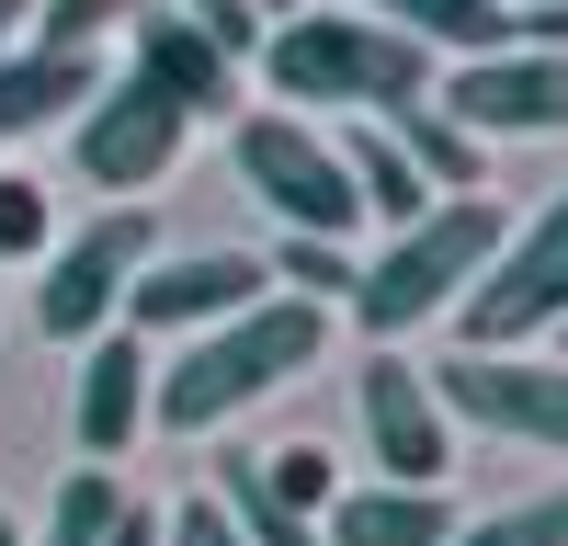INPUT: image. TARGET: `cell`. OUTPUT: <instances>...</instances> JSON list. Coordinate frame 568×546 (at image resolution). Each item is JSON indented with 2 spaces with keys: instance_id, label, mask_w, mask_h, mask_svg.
Returning <instances> with one entry per match:
<instances>
[{
  "instance_id": "15",
  "label": "cell",
  "mask_w": 568,
  "mask_h": 546,
  "mask_svg": "<svg viewBox=\"0 0 568 546\" xmlns=\"http://www.w3.org/2000/svg\"><path fill=\"white\" fill-rule=\"evenodd\" d=\"M375 23L409 34L420 58H433V46H444V58H500V46H511L500 0H375Z\"/></svg>"
},
{
  "instance_id": "19",
  "label": "cell",
  "mask_w": 568,
  "mask_h": 546,
  "mask_svg": "<svg viewBox=\"0 0 568 546\" xmlns=\"http://www.w3.org/2000/svg\"><path fill=\"white\" fill-rule=\"evenodd\" d=\"M149 0H45V23H23V46H45V58H103V34L136 23Z\"/></svg>"
},
{
  "instance_id": "11",
  "label": "cell",
  "mask_w": 568,
  "mask_h": 546,
  "mask_svg": "<svg viewBox=\"0 0 568 546\" xmlns=\"http://www.w3.org/2000/svg\"><path fill=\"white\" fill-rule=\"evenodd\" d=\"M466 136H568V58L546 46H500V58H455L444 103Z\"/></svg>"
},
{
  "instance_id": "16",
  "label": "cell",
  "mask_w": 568,
  "mask_h": 546,
  "mask_svg": "<svg viewBox=\"0 0 568 546\" xmlns=\"http://www.w3.org/2000/svg\"><path fill=\"white\" fill-rule=\"evenodd\" d=\"M387 136H398V160L433 182V205L444 194H478V136H466L455 114H433V103H409V114H387Z\"/></svg>"
},
{
  "instance_id": "6",
  "label": "cell",
  "mask_w": 568,
  "mask_h": 546,
  "mask_svg": "<svg viewBox=\"0 0 568 546\" xmlns=\"http://www.w3.org/2000/svg\"><path fill=\"white\" fill-rule=\"evenodd\" d=\"M136 262H160V228H149V205H114V216H91L80 240H58V251H45V296H34L45 342H103L114 318H125Z\"/></svg>"
},
{
  "instance_id": "25",
  "label": "cell",
  "mask_w": 568,
  "mask_h": 546,
  "mask_svg": "<svg viewBox=\"0 0 568 546\" xmlns=\"http://www.w3.org/2000/svg\"><path fill=\"white\" fill-rule=\"evenodd\" d=\"M12 251H45V182L0 171V262H12Z\"/></svg>"
},
{
  "instance_id": "17",
  "label": "cell",
  "mask_w": 568,
  "mask_h": 546,
  "mask_svg": "<svg viewBox=\"0 0 568 546\" xmlns=\"http://www.w3.org/2000/svg\"><path fill=\"white\" fill-rule=\"evenodd\" d=\"M342 171H353V194H364V216H433V182H420L409 160H398V136L387 125H364V136H342Z\"/></svg>"
},
{
  "instance_id": "28",
  "label": "cell",
  "mask_w": 568,
  "mask_h": 546,
  "mask_svg": "<svg viewBox=\"0 0 568 546\" xmlns=\"http://www.w3.org/2000/svg\"><path fill=\"white\" fill-rule=\"evenodd\" d=\"M23 23H34V0H0V58H23Z\"/></svg>"
},
{
  "instance_id": "31",
  "label": "cell",
  "mask_w": 568,
  "mask_h": 546,
  "mask_svg": "<svg viewBox=\"0 0 568 546\" xmlns=\"http://www.w3.org/2000/svg\"><path fill=\"white\" fill-rule=\"evenodd\" d=\"M557 364H568V318H557Z\"/></svg>"
},
{
  "instance_id": "1",
  "label": "cell",
  "mask_w": 568,
  "mask_h": 546,
  "mask_svg": "<svg viewBox=\"0 0 568 546\" xmlns=\"http://www.w3.org/2000/svg\"><path fill=\"white\" fill-rule=\"evenodd\" d=\"M262 80L284 114H409L433 103V58L375 12H284L262 34Z\"/></svg>"
},
{
  "instance_id": "9",
  "label": "cell",
  "mask_w": 568,
  "mask_h": 546,
  "mask_svg": "<svg viewBox=\"0 0 568 546\" xmlns=\"http://www.w3.org/2000/svg\"><path fill=\"white\" fill-rule=\"evenodd\" d=\"M353 410H364V444H375V478H387V489H444L455 433H444V410H433V376H420L398 342H375Z\"/></svg>"
},
{
  "instance_id": "14",
  "label": "cell",
  "mask_w": 568,
  "mask_h": 546,
  "mask_svg": "<svg viewBox=\"0 0 568 546\" xmlns=\"http://www.w3.org/2000/svg\"><path fill=\"white\" fill-rule=\"evenodd\" d=\"M329 546H455V501L444 489H342L318 513Z\"/></svg>"
},
{
  "instance_id": "24",
  "label": "cell",
  "mask_w": 568,
  "mask_h": 546,
  "mask_svg": "<svg viewBox=\"0 0 568 546\" xmlns=\"http://www.w3.org/2000/svg\"><path fill=\"white\" fill-rule=\"evenodd\" d=\"M182 23H194L216 58H262V12L251 0H182Z\"/></svg>"
},
{
  "instance_id": "10",
  "label": "cell",
  "mask_w": 568,
  "mask_h": 546,
  "mask_svg": "<svg viewBox=\"0 0 568 546\" xmlns=\"http://www.w3.org/2000/svg\"><path fill=\"white\" fill-rule=\"evenodd\" d=\"M273 296V273L262 251H160V262H136V285H125V331L149 342V331H216V318H240Z\"/></svg>"
},
{
  "instance_id": "5",
  "label": "cell",
  "mask_w": 568,
  "mask_h": 546,
  "mask_svg": "<svg viewBox=\"0 0 568 546\" xmlns=\"http://www.w3.org/2000/svg\"><path fill=\"white\" fill-rule=\"evenodd\" d=\"M240 182L296 228V240H353V228H364L353 171H342V149H329L307 114H251L240 125Z\"/></svg>"
},
{
  "instance_id": "13",
  "label": "cell",
  "mask_w": 568,
  "mask_h": 546,
  "mask_svg": "<svg viewBox=\"0 0 568 546\" xmlns=\"http://www.w3.org/2000/svg\"><path fill=\"white\" fill-rule=\"evenodd\" d=\"M149 387H160V364H149V342L114 318V331L91 342V364H80V455H91V467L136 444V422H149Z\"/></svg>"
},
{
  "instance_id": "30",
  "label": "cell",
  "mask_w": 568,
  "mask_h": 546,
  "mask_svg": "<svg viewBox=\"0 0 568 546\" xmlns=\"http://www.w3.org/2000/svg\"><path fill=\"white\" fill-rule=\"evenodd\" d=\"M0 546H23V524H12V501H0Z\"/></svg>"
},
{
  "instance_id": "26",
  "label": "cell",
  "mask_w": 568,
  "mask_h": 546,
  "mask_svg": "<svg viewBox=\"0 0 568 546\" xmlns=\"http://www.w3.org/2000/svg\"><path fill=\"white\" fill-rule=\"evenodd\" d=\"M160 546H240V535H227V513H216V501L194 489V501H182V513L160 524Z\"/></svg>"
},
{
  "instance_id": "32",
  "label": "cell",
  "mask_w": 568,
  "mask_h": 546,
  "mask_svg": "<svg viewBox=\"0 0 568 546\" xmlns=\"http://www.w3.org/2000/svg\"><path fill=\"white\" fill-rule=\"evenodd\" d=\"M500 12H511V0H500ZM524 12H535V0H524Z\"/></svg>"
},
{
  "instance_id": "27",
  "label": "cell",
  "mask_w": 568,
  "mask_h": 546,
  "mask_svg": "<svg viewBox=\"0 0 568 546\" xmlns=\"http://www.w3.org/2000/svg\"><path fill=\"white\" fill-rule=\"evenodd\" d=\"M103 546H160V513H149V501H125V513H114V535Z\"/></svg>"
},
{
  "instance_id": "7",
  "label": "cell",
  "mask_w": 568,
  "mask_h": 546,
  "mask_svg": "<svg viewBox=\"0 0 568 546\" xmlns=\"http://www.w3.org/2000/svg\"><path fill=\"white\" fill-rule=\"evenodd\" d=\"M420 376H433L444 422H489L511 444H557L568 455V364H546V353H444Z\"/></svg>"
},
{
  "instance_id": "3",
  "label": "cell",
  "mask_w": 568,
  "mask_h": 546,
  "mask_svg": "<svg viewBox=\"0 0 568 546\" xmlns=\"http://www.w3.org/2000/svg\"><path fill=\"white\" fill-rule=\"evenodd\" d=\"M500 240H511V228H500V205L444 194L433 216H409L398 240H387V262H364V273H353V318H364L375 342L420 331L433 307H455V296L489 273V251H500Z\"/></svg>"
},
{
  "instance_id": "29",
  "label": "cell",
  "mask_w": 568,
  "mask_h": 546,
  "mask_svg": "<svg viewBox=\"0 0 568 546\" xmlns=\"http://www.w3.org/2000/svg\"><path fill=\"white\" fill-rule=\"evenodd\" d=\"M251 12H273V23H284V12H318V0H251Z\"/></svg>"
},
{
  "instance_id": "18",
  "label": "cell",
  "mask_w": 568,
  "mask_h": 546,
  "mask_svg": "<svg viewBox=\"0 0 568 546\" xmlns=\"http://www.w3.org/2000/svg\"><path fill=\"white\" fill-rule=\"evenodd\" d=\"M205 501L227 513V535H240V546H318V524H296V513H284V501L262 489V467H251V455H227Z\"/></svg>"
},
{
  "instance_id": "23",
  "label": "cell",
  "mask_w": 568,
  "mask_h": 546,
  "mask_svg": "<svg viewBox=\"0 0 568 546\" xmlns=\"http://www.w3.org/2000/svg\"><path fill=\"white\" fill-rule=\"evenodd\" d=\"M455 546H568V489H535L489 524H455Z\"/></svg>"
},
{
  "instance_id": "21",
  "label": "cell",
  "mask_w": 568,
  "mask_h": 546,
  "mask_svg": "<svg viewBox=\"0 0 568 546\" xmlns=\"http://www.w3.org/2000/svg\"><path fill=\"white\" fill-rule=\"evenodd\" d=\"M114 513H125V489H114L103 467H80V478H58V513H45V546H103V535H114Z\"/></svg>"
},
{
  "instance_id": "20",
  "label": "cell",
  "mask_w": 568,
  "mask_h": 546,
  "mask_svg": "<svg viewBox=\"0 0 568 546\" xmlns=\"http://www.w3.org/2000/svg\"><path fill=\"white\" fill-rule=\"evenodd\" d=\"M251 467H262V489H273L296 524H318L329 501H342V467H329V444H284V455H251Z\"/></svg>"
},
{
  "instance_id": "4",
  "label": "cell",
  "mask_w": 568,
  "mask_h": 546,
  "mask_svg": "<svg viewBox=\"0 0 568 546\" xmlns=\"http://www.w3.org/2000/svg\"><path fill=\"white\" fill-rule=\"evenodd\" d=\"M568 318V182L511 228V240L489 251V273L455 296V331H466V353H524L535 331H557Z\"/></svg>"
},
{
  "instance_id": "12",
  "label": "cell",
  "mask_w": 568,
  "mask_h": 546,
  "mask_svg": "<svg viewBox=\"0 0 568 546\" xmlns=\"http://www.w3.org/2000/svg\"><path fill=\"white\" fill-rule=\"evenodd\" d=\"M125 69L149 80L182 125H194V114H240V58H216L182 12H136V58H125Z\"/></svg>"
},
{
  "instance_id": "2",
  "label": "cell",
  "mask_w": 568,
  "mask_h": 546,
  "mask_svg": "<svg viewBox=\"0 0 568 546\" xmlns=\"http://www.w3.org/2000/svg\"><path fill=\"white\" fill-rule=\"evenodd\" d=\"M318 353H329V307L262 296V307H240V318H216V331H194V353L149 387V422H160V433H216L227 410L296 387Z\"/></svg>"
},
{
  "instance_id": "22",
  "label": "cell",
  "mask_w": 568,
  "mask_h": 546,
  "mask_svg": "<svg viewBox=\"0 0 568 546\" xmlns=\"http://www.w3.org/2000/svg\"><path fill=\"white\" fill-rule=\"evenodd\" d=\"M262 273H273V285H296L307 307H329V296H353V273H364V262H353L342 240H284Z\"/></svg>"
},
{
  "instance_id": "8",
  "label": "cell",
  "mask_w": 568,
  "mask_h": 546,
  "mask_svg": "<svg viewBox=\"0 0 568 546\" xmlns=\"http://www.w3.org/2000/svg\"><path fill=\"white\" fill-rule=\"evenodd\" d=\"M182 136H194V125H182V114H171L160 91L136 80V69H114V80H103V91H91V103L69 114L80 182H103V194H149V182L182 160Z\"/></svg>"
}]
</instances>
